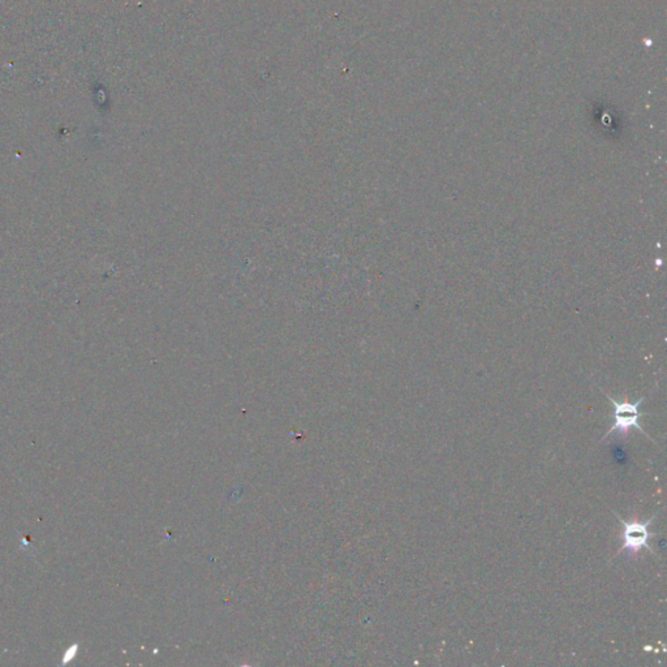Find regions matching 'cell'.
Here are the masks:
<instances>
[{
    "instance_id": "obj_2",
    "label": "cell",
    "mask_w": 667,
    "mask_h": 667,
    "mask_svg": "<svg viewBox=\"0 0 667 667\" xmlns=\"http://www.w3.org/2000/svg\"><path fill=\"white\" fill-rule=\"evenodd\" d=\"M606 397H608V399L612 405V423L611 428H610L608 433L603 435V440L609 437V434H611L612 432H618L620 437L626 440L631 429H637V431H640L641 433L646 434L649 438L648 433L641 428L640 419L643 414L638 411V406L644 402L646 398H641L637 403H629L617 402V400L612 399L609 395H606Z\"/></svg>"
},
{
    "instance_id": "obj_1",
    "label": "cell",
    "mask_w": 667,
    "mask_h": 667,
    "mask_svg": "<svg viewBox=\"0 0 667 667\" xmlns=\"http://www.w3.org/2000/svg\"><path fill=\"white\" fill-rule=\"evenodd\" d=\"M615 517L620 519L622 524V532H620V540H622V548L618 551L617 555L622 554L623 552H629L631 557H637L643 549H648L653 555L655 554L654 551L649 546V540L655 536V534H652L649 531V526L653 523V520L657 517V515H653L652 519L646 520V522H638L635 519L632 522H627L622 519L620 514L614 511Z\"/></svg>"
}]
</instances>
